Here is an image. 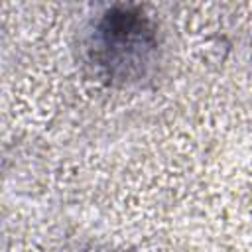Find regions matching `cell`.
<instances>
[{
    "instance_id": "6da1fadb",
    "label": "cell",
    "mask_w": 252,
    "mask_h": 252,
    "mask_svg": "<svg viewBox=\"0 0 252 252\" xmlns=\"http://www.w3.org/2000/svg\"><path fill=\"white\" fill-rule=\"evenodd\" d=\"M91 51L93 61L106 79L112 83H136L156 63L158 33L142 10L112 6L94 24Z\"/></svg>"
}]
</instances>
